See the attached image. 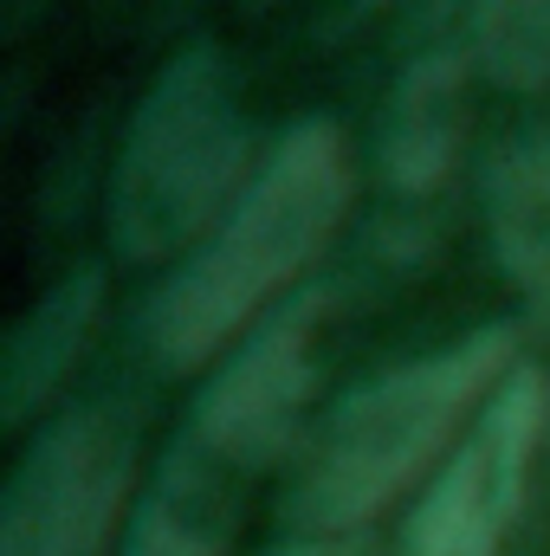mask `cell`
Instances as JSON below:
<instances>
[{
  "instance_id": "1",
  "label": "cell",
  "mask_w": 550,
  "mask_h": 556,
  "mask_svg": "<svg viewBox=\"0 0 550 556\" xmlns=\"http://www.w3.org/2000/svg\"><path fill=\"white\" fill-rule=\"evenodd\" d=\"M357 201V155L330 117L291 124L234 214L195 247V260L149 304V350L168 369H201L247 324H266L278 298L324 260Z\"/></svg>"
},
{
  "instance_id": "2",
  "label": "cell",
  "mask_w": 550,
  "mask_h": 556,
  "mask_svg": "<svg viewBox=\"0 0 550 556\" xmlns=\"http://www.w3.org/2000/svg\"><path fill=\"white\" fill-rule=\"evenodd\" d=\"M512 376V330H479L357 389L317 427L285 518L317 538H343L389 511L414 479L460 440L473 408H486Z\"/></svg>"
},
{
  "instance_id": "3",
  "label": "cell",
  "mask_w": 550,
  "mask_h": 556,
  "mask_svg": "<svg viewBox=\"0 0 550 556\" xmlns=\"http://www.w3.org/2000/svg\"><path fill=\"white\" fill-rule=\"evenodd\" d=\"M247 117L221 46L175 52L142 91L111 175V240L124 260L155 266L195 247L247 194Z\"/></svg>"
},
{
  "instance_id": "4",
  "label": "cell",
  "mask_w": 550,
  "mask_h": 556,
  "mask_svg": "<svg viewBox=\"0 0 550 556\" xmlns=\"http://www.w3.org/2000/svg\"><path fill=\"white\" fill-rule=\"evenodd\" d=\"M137 479V433L111 408H72L20 453L0 498V556H104Z\"/></svg>"
},
{
  "instance_id": "5",
  "label": "cell",
  "mask_w": 550,
  "mask_h": 556,
  "mask_svg": "<svg viewBox=\"0 0 550 556\" xmlns=\"http://www.w3.org/2000/svg\"><path fill=\"white\" fill-rule=\"evenodd\" d=\"M550 427L545 369H512L505 389L479 408L473 433L447 453L440 479L421 492L402 556H499L512 518L525 511V485Z\"/></svg>"
},
{
  "instance_id": "6",
  "label": "cell",
  "mask_w": 550,
  "mask_h": 556,
  "mask_svg": "<svg viewBox=\"0 0 550 556\" xmlns=\"http://www.w3.org/2000/svg\"><path fill=\"white\" fill-rule=\"evenodd\" d=\"M324 324V298L304 291L240 343V356L208 382L195 408V440L221 466H273L298 440V415L311 395V343Z\"/></svg>"
},
{
  "instance_id": "7",
  "label": "cell",
  "mask_w": 550,
  "mask_h": 556,
  "mask_svg": "<svg viewBox=\"0 0 550 556\" xmlns=\"http://www.w3.org/2000/svg\"><path fill=\"white\" fill-rule=\"evenodd\" d=\"M466 149V59L460 52H427L414 59L383 111L376 162L383 181L402 194H434Z\"/></svg>"
},
{
  "instance_id": "8",
  "label": "cell",
  "mask_w": 550,
  "mask_h": 556,
  "mask_svg": "<svg viewBox=\"0 0 550 556\" xmlns=\"http://www.w3.org/2000/svg\"><path fill=\"white\" fill-rule=\"evenodd\" d=\"M98 311H104V273L78 266L13 324L7 356H0V420L7 427H26L52 402V389L78 369V356L98 330Z\"/></svg>"
},
{
  "instance_id": "9",
  "label": "cell",
  "mask_w": 550,
  "mask_h": 556,
  "mask_svg": "<svg viewBox=\"0 0 550 556\" xmlns=\"http://www.w3.org/2000/svg\"><path fill=\"white\" fill-rule=\"evenodd\" d=\"M486 220L505 273L532 291H550V142H525L492 168Z\"/></svg>"
},
{
  "instance_id": "10",
  "label": "cell",
  "mask_w": 550,
  "mask_h": 556,
  "mask_svg": "<svg viewBox=\"0 0 550 556\" xmlns=\"http://www.w3.org/2000/svg\"><path fill=\"white\" fill-rule=\"evenodd\" d=\"M473 59L505 91L550 85V0H479L473 7Z\"/></svg>"
},
{
  "instance_id": "11",
  "label": "cell",
  "mask_w": 550,
  "mask_h": 556,
  "mask_svg": "<svg viewBox=\"0 0 550 556\" xmlns=\"http://www.w3.org/2000/svg\"><path fill=\"white\" fill-rule=\"evenodd\" d=\"M124 556H227V538L182 492H155L137 511V525H130Z\"/></svg>"
},
{
  "instance_id": "12",
  "label": "cell",
  "mask_w": 550,
  "mask_h": 556,
  "mask_svg": "<svg viewBox=\"0 0 550 556\" xmlns=\"http://www.w3.org/2000/svg\"><path fill=\"white\" fill-rule=\"evenodd\" d=\"M285 556H357V551H350V544H337V538H330V544H304V551H285Z\"/></svg>"
},
{
  "instance_id": "13",
  "label": "cell",
  "mask_w": 550,
  "mask_h": 556,
  "mask_svg": "<svg viewBox=\"0 0 550 556\" xmlns=\"http://www.w3.org/2000/svg\"><path fill=\"white\" fill-rule=\"evenodd\" d=\"M357 7H389V0H357Z\"/></svg>"
}]
</instances>
